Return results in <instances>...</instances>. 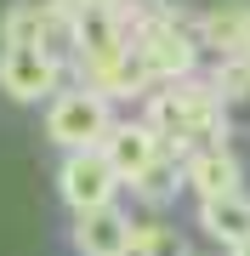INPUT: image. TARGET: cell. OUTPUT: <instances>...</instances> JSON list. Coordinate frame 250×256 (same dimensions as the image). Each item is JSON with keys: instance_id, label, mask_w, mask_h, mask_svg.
<instances>
[{"instance_id": "6da1fadb", "label": "cell", "mask_w": 250, "mask_h": 256, "mask_svg": "<svg viewBox=\"0 0 250 256\" xmlns=\"http://www.w3.org/2000/svg\"><path fill=\"white\" fill-rule=\"evenodd\" d=\"M148 126L165 142H222V92L216 86H194V80H176L148 102Z\"/></svg>"}, {"instance_id": "7a4b0ae2", "label": "cell", "mask_w": 250, "mask_h": 256, "mask_svg": "<svg viewBox=\"0 0 250 256\" xmlns=\"http://www.w3.org/2000/svg\"><path fill=\"white\" fill-rule=\"evenodd\" d=\"M46 131H51L57 148H102V137L114 131L108 97H102L97 86H85V92H57L51 114H46Z\"/></svg>"}, {"instance_id": "3957f363", "label": "cell", "mask_w": 250, "mask_h": 256, "mask_svg": "<svg viewBox=\"0 0 250 256\" xmlns=\"http://www.w3.org/2000/svg\"><path fill=\"white\" fill-rule=\"evenodd\" d=\"M131 46L142 52V63L154 68V80H188L199 63V46H194V34H188L176 18H165V12H148V18L137 23V40Z\"/></svg>"}, {"instance_id": "277c9868", "label": "cell", "mask_w": 250, "mask_h": 256, "mask_svg": "<svg viewBox=\"0 0 250 256\" xmlns=\"http://www.w3.org/2000/svg\"><path fill=\"white\" fill-rule=\"evenodd\" d=\"M125 176L114 171V160L102 148H68L63 171H57V194H63L74 210H97V205H114Z\"/></svg>"}, {"instance_id": "5b68a950", "label": "cell", "mask_w": 250, "mask_h": 256, "mask_svg": "<svg viewBox=\"0 0 250 256\" xmlns=\"http://www.w3.org/2000/svg\"><path fill=\"white\" fill-rule=\"evenodd\" d=\"M57 80H63V63H57L51 46H6L0 52V92L11 102H46V97H57Z\"/></svg>"}, {"instance_id": "8992f818", "label": "cell", "mask_w": 250, "mask_h": 256, "mask_svg": "<svg viewBox=\"0 0 250 256\" xmlns=\"http://www.w3.org/2000/svg\"><path fill=\"white\" fill-rule=\"evenodd\" d=\"M102 154L114 160V171H120L125 182H142L154 165H165L176 154V142H165L154 126H114L108 137H102Z\"/></svg>"}, {"instance_id": "52a82bcc", "label": "cell", "mask_w": 250, "mask_h": 256, "mask_svg": "<svg viewBox=\"0 0 250 256\" xmlns=\"http://www.w3.org/2000/svg\"><path fill=\"white\" fill-rule=\"evenodd\" d=\"M68 34H74L85 68H91V63H108V57L125 52V18H120L114 6H102V0H80V12L68 18Z\"/></svg>"}, {"instance_id": "ba28073f", "label": "cell", "mask_w": 250, "mask_h": 256, "mask_svg": "<svg viewBox=\"0 0 250 256\" xmlns=\"http://www.w3.org/2000/svg\"><path fill=\"white\" fill-rule=\"evenodd\" d=\"M74 245L85 256H131V222L114 205L97 210H74Z\"/></svg>"}, {"instance_id": "9c48e42d", "label": "cell", "mask_w": 250, "mask_h": 256, "mask_svg": "<svg viewBox=\"0 0 250 256\" xmlns=\"http://www.w3.org/2000/svg\"><path fill=\"white\" fill-rule=\"evenodd\" d=\"M188 188L199 194V200H216V194H239L245 188V165L228 154V148H194L182 165Z\"/></svg>"}, {"instance_id": "30bf717a", "label": "cell", "mask_w": 250, "mask_h": 256, "mask_svg": "<svg viewBox=\"0 0 250 256\" xmlns=\"http://www.w3.org/2000/svg\"><path fill=\"white\" fill-rule=\"evenodd\" d=\"M199 228L216 239V245H239L250 239V200L245 194H216V200H199Z\"/></svg>"}, {"instance_id": "8fae6325", "label": "cell", "mask_w": 250, "mask_h": 256, "mask_svg": "<svg viewBox=\"0 0 250 256\" xmlns=\"http://www.w3.org/2000/svg\"><path fill=\"white\" fill-rule=\"evenodd\" d=\"M91 80H97V92H102V97H120V92H125V97H137L142 86L154 80V68L142 63V52H137V46H125L120 57H108V63H91Z\"/></svg>"}, {"instance_id": "7c38bea8", "label": "cell", "mask_w": 250, "mask_h": 256, "mask_svg": "<svg viewBox=\"0 0 250 256\" xmlns=\"http://www.w3.org/2000/svg\"><path fill=\"white\" fill-rule=\"evenodd\" d=\"M199 34H205V46H216V52L239 57V52H245V40H250V12H245V6H222V12H205Z\"/></svg>"}, {"instance_id": "4fadbf2b", "label": "cell", "mask_w": 250, "mask_h": 256, "mask_svg": "<svg viewBox=\"0 0 250 256\" xmlns=\"http://www.w3.org/2000/svg\"><path fill=\"white\" fill-rule=\"evenodd\" d=\"M57 12L51 6H11L6 12V46H51Z\"/></svg>"}, {"instance_id": "5bb4252c", "label": "cell", "mask_w": 250, "mask_h": 256, "mask_svg": "<svg viewBox=\"0 0 250 256\" xmlns=\"http://www.w3.org/2000/svg\"><path fill=\"white\" fill-rule=\"evenodd\" d=\"M131 256H176L171 228H159V222H131Z\"/></svg>"}, {"instance_id": "9a60e30c", "label": "cell", "mask_w": 250, "mask_h": 256, "mask_svg": "<svg viewBox=\"0 0 250 256\" xmlns=\"http://www.w3.org/2000/svg\"><path fill=\"white\" fill-rule=\"evenodd\" d=\"M233 256H250V239H239V245H233Z\"/></svg>"}, {"instance_id": "2e32d148", "label": "cell", "mask_w": 250, "mask_h": 256, "mask_svg": "<svg viewBox=\"0 0 250 256\" xmlns=\"http://www.w3.org/2000/svg\"><path fill=\"white\" fill-rule=\"evenodd\" d=\"M102 6H120V0H102Z\"/></svg>"}, {"instance_id": "e0dca14e", "label": "cell", "mask_w": 250, "mask_h": 256, "mask_svg": "<svg viewBox=\"0 0 250 256\" xmlns=\"http://www.w3.org/2000/svg\"><path fill=\"white\" fill-rule=\"evenodd\" d=\"M245 57H250V40H245Z\"/></svg>"}]
</instances>
